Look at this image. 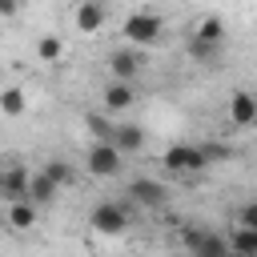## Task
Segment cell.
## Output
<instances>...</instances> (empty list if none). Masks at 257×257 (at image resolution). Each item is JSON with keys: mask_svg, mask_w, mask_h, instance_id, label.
Returning a JSON list of instances; mask_svg holds the SVG:
<instances>
[{"mask_svg": "<svg viewBox=\"0 0 257 257\" xmlns=\"http://www.w3.org/2000/svg\"><path fill=\"white\" fill-rule=\"evenodd\" d=\"M120 32H124V44H128V48H149V44L161 40L165 20H161L157 12H128L124 24H120Z\"/></svg>", "mask_w": 257, "mask_h": 257, "instance_id": "1", "label": "cell"}, {"mask_svg": "<svg viewBox=\"0 0 257 257\" xmlns=\"http://www.w3.org/2000/svg\"><path fill=\"white\" fill-rule=\"evenodd\" d=\"M88 225H92L100 237H120V233L133 225V209H128L124 201H100V205H92Z\"/></svg>", "mask_w": 257, "mask_h": 257, "instance_id": "2", "label": "cell"}, {"mask_svg": "<svg viewBox=\"0 0 257 257\" xmlns=\"http://www.w3.org/2000/svg\"><path fill=\"white\" fill-rule=\"evenodd\" d=\"M161 165H165V173H173V177H193V173H201V169H209L205 165V157H201V145H169L165 153H161Z\"/></svg>", "mask_w": 257, "mask_h": 257, "instance_id": "3", "label": "cell"}, {"mask_svg": "<svg viewBox=\"0 0 257 257\" xmlns=\"http://www.w3.org/2000/svg\"><path fill=\"white\" fill-rule=\"evenodd\" d=\"M120 165H124V157H120L108 141H92V145H88V173H92V177H116Z\"/></svg>", "mask_w": 257, "mask_h": 257, "instance_id": "4", "label": "cell"}, {"mask_svg": "<svg viewBox=\"0 0 257 257\" xmlns=\"http://www.w3.org/2000/svg\"><path fill=\"white\" fill-rule=\"evenodd\" d=\"M124 193H128V205H145V209H161L165 197H169V189L153 177H133Z\"/></svg>", "mask_w": 257, "mask_h": 257, "instance_id": "5", "label": "cell"}, {"mask_svg": "<svg viewBox=\"0 0 257 257\" xmlns=\"http://www.w3.org/2000/svg\"><path fill=\"white\" fill-rule=\"evenodd\" d=\"M0 197L4 201H24L28 197V169L20 161L0 165Z\"/></svg>", "mask_w": 257, "mask_h": 257, "instance_id": "6", "label": "cell"}, {"mask_svg": "<svg viewBox=\"0 0 257 257\" xmlns=\"http://www.w3.org/2000/svg\"><path fill=\"white\" fill-rule=\"evenodd\" d=\"M225 112H229V124H233V128H249V124L257 120V96H253L249 88H237V92L229 96Z\"/></svg>", "mask_w": 257, "mask_h": 257, "instance_id": "7", "label": "cell"}, {"mask_svg": "<svg viewBox=\"0 0 257 257\" xmlns=\"http://www.w3.org/2000/svg\"><path fill=\"white\" fill-rule=\"evenodd\" d=\"M72 20H76V32L96 36L104 28V20H108V8H104V0H80L76 12H72Z\"/></svg>", "mask_w": 257, "mask_h": 257, "instance_id": "8", "label": "cell"}, {"mask_svg": "<svg viewBox=\"0 0 257 257\" xmlns=\"http://www.w3.org/2000/svg\"><path fill=\"white\" fill-rule=\"evenodd\" d=\"M141 64H145V60H141V52H137V48H128V44H124V48H116V52L108 56V72H112V80H124V84H133V80L141 76Z\"/></svg>", "mask_w": 257, "mask_h": 257, "instance_id": "9", "label": "cell"}, {"mask_svg": "<svg viewBox=\"0 0 257 257\" xmlns=\"http://www.w3.org/2000/svg\"><path fill=\"white\" fill-rule=\"evenodd\" d=\"M108 145L120 153V157H133V153H141L145 149V128L141 124H112V137H108Z\"/></svg>", "mask_w": 257, "mask_h": 257, "instance_id": "10", "label": "cell"}, {"mask_svg": "<svg viewBox=\"0 0 257 257\" xmlns=\"http://www.w3.org/2000/svg\"><path fill=\"white\" fill-rule=\"evenodd\" d=\"M193 40H201V44H213V48H225V20L221 16H201L197 24H193V32H189Z\"/></svg>", "mask_w": 257, "mask_h": 257, "instance_id": "11", "label": "cell"}, {"mask_svg": "<svg viewBox=\"0 0 257 257\" xmlns=\"http://www.w3.org/2000/svg\"><path fill=\"white\" fill-rule=\"evenodd\" d=\"M133 100H137V88L133 84H124V80H108L104 84V108L108 112H128Z\"/></svg>", "mask_w": 257, "mask_h": 257, "instance_id": "12", "label": "cell"}, {"mask_svg": "<svg viewBox=\"0 0 257 257\" xmlns=\"http://www.w3.org/2000/svg\"><path fill=\"white\" fill-rule=\"evenodd\" d=\"M56 193H60V189H56L44 173H28V197H24V201H32L36 209H44V205L56 201Z\"/></svg>", "mask_w": 257, "mask_h": 257, "instance_id": "13", "label": "cell"}, {"mask_svg": "<svg viewBox=\"0 0 257 257\" xmlns=\"http://www.w3.org/2000/svg\"><path fill=\"white\" fill-rule=\"evenodd\" d=\"M229 253H241V257H257V229H245V225H233L229 237H225Z\"/></svg>", "mask_w": 257, "mask_h": 257, "instance_id": "14", "label": "cell"}, {"mask_svg": "<svg viewBox=\"0 0 257 257\" xmlns=\"http://www.w3.org/2000/svg\"><path fill=\"white\" fill-rule=\"evenodd\" d=\"M40 173H44V177H48V181H52L56 189H68V185L76 181V169H72V165H68L64 157H48V161L40 165Z\"/></svg>", "mask_w": 257, "mask_h": 257, "instance_id": "15", "label": "cell"}, {"mask_svg": "<svg viewBox=\"0 0 257 257\" xmlns=\"http://www.w3.org/2000/svg\"><path fill=\"white\" fill-rule=\"evenodd\" d=\"M8 225L16 233H28L36 225V205L32 201H8Z\"/></svg>", "mask_w": 257, "mask_h": 257, "instance_id": "16", "label": "cell"}, {"mask_svg": "<svg viewBox=\"0 0 257 257\" xmlns=\"http://www.w3.org/2000/svg\"><path fill=\"white\" fill-rule=\"evenodd\" d=\"M0 112H4V116H24V112H28V96H24V88H16V84L0 88Z\"/></svg>", "mask_w": 257, "mask_h": 257, "instance_id": "17", "label": "cell"}, {"mask_svg": "<svg viewBox=\"0 0 257 257\" xmlns=\"http://www.w3.org/2000/svg\"><path fill=\"white\" fill-rule=\"evenodd\" d=\"M60 56H64V40L60 36H40L36 40V60L40 64H56Z\"/></svg>", "mask_w": 257, "mask_h": 257, "instance_id": "18", "label": "cell"}, {"mask_svg": "<svg viewBox=\"0 0 257 257\" xmlns=\"http://www.w3.org/2000/svg\"><path fill=\"white\" fill-rule=\"evenodd\" d=\"M201 157H205V165H225V161L237 157V149L225 145V141H209V145H201Z\"/></svg>", "mask_w": 257, "mask_h": 257, "instance_id": "19", "label": "cell"}, {"mask_svg": "<svg viewBox=\"0 0 257 257\" xmlns=\"http://www.w3.org/2000/svg\"><path fill=\"white\" fill-rule=\"evenodd\" d=\"M193 257H229V245H225V237H221V233H205V237H201V245L193 249Z\"/></svg>", "mask_w": 257, "mask_h": 257, "instance_id": "20", "label": "cell"}, {"mask_svg": "<svg viewBox=\"0 0 257 257\" xmlns=\"http://www.w3.org/2000/svg\"><path fill=\"white\" fill-rule=\"evenodd\" d=\"M185 48H189V56H193L197 64H213V60H217V56L225 52V48H213V44H201V40H193V36H189V44H185Z\"/></svg>", "mask_w": 257, "mask_h": 257, "instance_id": "21", "label": "cell"}, {"mask_svg": "<svg viewBox=\"0 0 257 257\" xmlns=\"http://www.w3.org/2000/svg\"><path fill=\"white\" fill-rule=\"evenodd\" d=\"M84 124H88L92 141H108V137H112V120H108V116H100V112H88V116H84Z\"/></svg>", "mask_w": 257, "mask_h": 257, "instance_id": "22", "label": "cell"}, {"mask_svg": "<svg viewBox=\"0 0 257 257\" xmlns=\"http://www.w3.org/2000/svg\"><path fill=\"white\" fill-rule=\"evenodd\" d=\"M205 233H209L205 225H197V221H185V225H181V245L193 253V249L201 245V237H205Z\"/></svg>", "mask_w": 257, "mask_h": 257, "instance_id": "23", "label": "cell"}, {"mask_svg": "<svg viewBox=\"0 0 257 257\" xmlns=\"http://www.w3.org/2000/svg\"><path fill=\"white\" fill-rule=\"evenodd\" d=\"M237 225H245V229H257V205L249 201V205H241V213H237Z\"/></svg>", "mask_w": 257, "mask_h": 257, "instance_id": "24", "label": "cell"}, {"mask_svg": "<svg viewBox=\"0 0 257 257\" xmlns=\"http://www.w3.org/2000/svg\"><path fill=\"white\" fill-rule=\"evenodd\" d=\"M20 12V0H0V16H16Z\"/></svg>", "mask_w": 257, "mask_h": 257, "instance_id": "25", "label": "cell"}, {"mask_svg": "<svg viewBox=\"0 0 257 257\" xmlns=\"http://www.w3.org/2000/svg\"><path fill=\"white\" fill-rule=\"evenodd\" d=\"M229 257H241V253H229Z\"/></svg>", "mask_w": 257, "mask_h": 257, "instance_id": "26", "label": "cell"}]
</instances>
